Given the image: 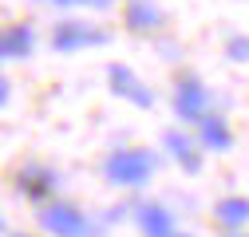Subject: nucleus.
I'll return each instance as SVG.
<instances>
[{
    "label": "nucleus",
    "instance_id": "obj_6",
    "mask_svg": "<svg viewBox=\"0 0 249 237\" xmlns=\"http://www.w3.org/2000/svg\"><path fill=\"white\" fill-rule=\"evenodd\" d=\"M107 79H111V91L115 95H123V99H131V103H139V107H154V95L142 87V79L131 71V68H123V64H111L107 68Z\"/></svg>",
    "mask_w": 249,
    "mask_h": 237
},
{
    "label": "nucleus",
    "instance_id": "obj_9",
    "mask_svg": "<svg viewBox=\"0 0 249 237\" xmlns=\"http://www.w3.org/2000/svg\"><path fill=\"white\" fill-rule=\"evenodd\" d=\"M194 142H202L206 151H230V146H233L230 123H226L222 115H213V111H210L202 123H198V138H194Z\"/></svg>",
    "mask_w": 249,
    "mask_h": 237
},
{
    "label": "nucleus",
    "instance_id": "obj_14",
    "mask_svg": "<svg viewBox=\"0 0 249 237\" xmlns=\"http://www.w3.org/2000/svg\"><path fill=\"white\" fill-rule=\"evenodd\" d=\"M48 4H64V8H71V4H83V8H111V0H48Z\"/></svg>",
    "mask_w": 249,
    "mask_h": 237
},
{
    "label": "nucleus",
    "instance_id": "obj_16",
    "mask_svg": "<svg viewBox=\"0 0 249 237\" xmlns=\"http://www.w3.org/2000/svg\"><path fill=\"white\" fill-rule=\"evenodd\" d=\"M8 237H28V233H8Z\"/></svg>",
    "mask_w": 249,
    "mask_h": 237
},
{
    "label": "nucleus",
    "instance_id": "obj_2",
    "mask_svg": "<svg viewBox=\"0 0 249 237\" xmlns=\"http://www.w3.org/2000/svg\"><path fill=\"white\" fill-rule=\"evenodd\" d=\"M40 225L52 237H91V229H95L87 221V214L79 210V205H71V202H48V205H40Z\"/></svg>",
    "mask_w": 249,
    "mask_h": 237
},
{
    "label": "nucleus",
    "instance_id": "obj_11",
    "mask_svg": "<svg viewBox=\"0 0 249 237\" xmlns=\"http://www.w3.org/2000/svg\"><path fill=\"white\" fill-rule=\"evenodd\" d=\"M28 51H32V28L12 24L0 32V59H24Z\"/></svg>",
    "mask_w": 249,
    "mask_h": 237
},
{
    "label": "nucleus",
    "instance_id": "obj_5",
    "mask_svg": "<svg viewBox=\"0 0 249 237\" xmlns=\"http://www.w3.org/2000/svg\"><path fill=\"white\" fill-rule=\"evenodd\" d=\"M55 186H59V178L48 170V166H24L20 174H16V190L32 202V205H48L52 202V194H55Z\"/></svg>",
    "mask_w": 249,
    "mask_h": 237
},
{
    "label": "nucleus",
    "instance_id": "obj_8",
    "mask_svg": "<svg viewBox=\"0 0 249 237\" xmlns=\"http://www.w3.org/2000/svg\"><path fill=\"white\" fill-rule=\"evenodd\" d=\"M166 154H170L186 174H198V166H202L198 142H194L190 135H182V131H166Z\"/></svg>",
    "mask_w": 249,
    "mask_h": 237
},
{
    "label": "nucleus",
    "instance_id": "obj_13",
    "mask_svg": "<svg viewBox=\"0 0 249 237\" xmlns=\"http://www.w3.org/2000/svg\"><path fill=\"white\" fill-rule=\"evenodd\" d=\"M226 51H230V59H249V40L245 36H233L226 44Z\"/></svg>",
    "mask_w": 249,
    "mask_h": 237
},
{
    "label": "nucleus",
    "instance_id": "obj_15",
    "mask_svg": "<svg viewBox=\"0 0 249 237\" xmlns=\"http://www.w3.org/2000/svg\"><path fill=\"white\" fill-rule=\"evenodd\" d=\"M8 103V79H0V107Z\"/></svg>",
    "mask_w": 249,
    "mask_h": 237
},
{
    "label": "nucleus",
    "instance_id": "obj_17",
    "mask_svg": "<svg viewBox=\"0 0 249 237\" xmlns=\"http://www.w3.org/2000/svg\"><path fill=\"white\" fill-rule=\"evenodd\" d=\"M0 229H8V225H4V221H0Z\"/></svg>",
    "mask_w": 249,
    "mask_h": 237
},
{
    "label": "nucleus",
    "instance_id": "obj_1",
    "mask_svg": "<svg viewBox=\"0 0 249 237\" xmlns=\"http://www.w3.org/2000/svg\"><path fill=\"white\" fill-rule=\"evenodd\" d=\"M103 174L111 178L115 186H142L146 178L154 174V154L139 151V146H123L103 162Z\"/></svg>",
    "mask_w": 249,
    "mask_h": 237
},
{
    "label": "nucleus",
    "instance_id": "obj_7",
    "mask_svg": "<svg viewBox=\"0 0 249 237\" xmlns=\"http://www.w3.org/2000/svg\"><path fill=\"white\" fill-rule=\"evenodd\" d=\"M135 221H139V229H142L146 237H178L174 218H170L166 205H154V202L139 205V210H135Z\"/></svg>",
    "mask_w": 249,
    "mask_h": 237
},
{
    "label": "nucleus",
    "instance_id": "obj_12",
    "mask_svg": "<svg viewBox=\"0 0 249 237\" xmlns=\"http://www.w3.org/2000/svg\"><path fill=\"white\" fill-rule=\"evenodd\" d=\"M213 218L222 221L226 229L245 225L249 221V198H222V202H217V210H213Z\"/></svg>",
    "mask_w": 249,
    "mask_h": 237
},
{
    "label": "nucleus",
    "instance_id": "obj_10",
    "mask_svg": "<svg viewBox=\"0 0 249 237\" xmlns=\"http://www.w3.org/2000/svg\"><path fill=\"white\" fill-rule=\"evenodd\" d=\"M162 20L166 16L154 0H127V28L131 32H159Z\"/></svg>",
    "mask_w": 249,
    "mask_h": 237
},
{
    "label": "nucleus",
    "instance_id": "obj_18",
    "mask_svg": "<svg viewBox=\"0 0 249 237\" xmlns=\"http://www.w3.org/2000/svg\"><path fill=\"white\" fill-rule=\"evenodd\" d=\"M178 237H186V233H178Z\"/></svg>",
    "mask_w": 249,
    "mask_h": 237
},
{
    "label": "nucleus",
    "instance_id": "obj_4",
    "mask_svg": "<svg viewBox=\"0 0 249 237\" xmlns=\"http://www.w3.org/2000/svg\"><path fill=\"white\" fill-rule=\"evenodd\" d=\"M52 44H55V51H79V48L107 44V32L103 28H87L83 20H59L52 32Z\"/></svg>",
    "mask_w": 249,
    "mask_h": 237
},
{
    "label": "nucleus",
    "instance_id": "obj_3",
    "mask_svg": "<svg viewBox=\"0 0 249 237\" xmlns=\"http://www.w3.org/2000/svg\"><path fill=\"white\" fill-rule=\"evenodd\" d=\"M174 111H178L182 123H190V127H198L210 115V91L202 87L198 75H182L174 83Z\"/></svg>",
    "mask_w": 249,
    "mask_h": 237
}]
</instances>
